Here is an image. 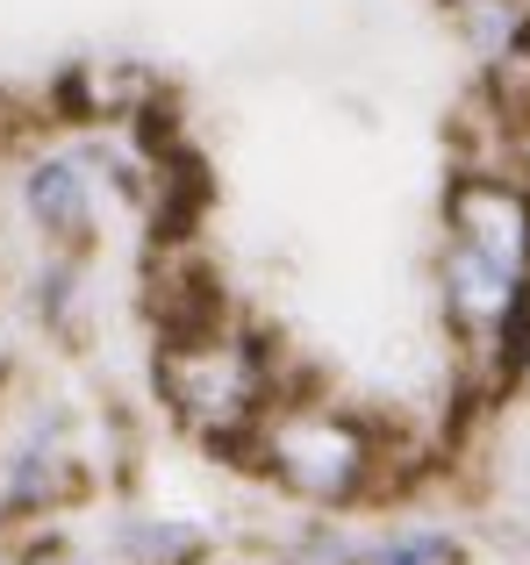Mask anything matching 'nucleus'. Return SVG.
<instances>
[{
	"label": "nucleus",
	"mask_w": 530,
	"mask_h": 565,
	"mask_svg": "<svg viewBox=\"0 0 530 565\" xmlns=\"http://www.w3.org/2000/svg\"><path fill=\"white\" fill-rule=\"evenodd\" d=\"M244 472L301 515H373L409 494V437L365 401L294 380L265 408L237 458Z\"/></svg>",
	"instance_id": "nucleus-1"
},
{
	"label": "nucleus",
	"mask_w": 530,
	"mask_h": 565,
	"mask_svg": "<svg viewBox=\"0 0 530 565\" xmlns=\"http://www.w3.org/2000/svg\"><path fill=\"white\" fill-rule=\"evenodd\" d=\"M94 494V458H86L80 415L65 401H29L0 437V530H43L65 509Z\"/></svg>",
	"instance_id": "nucleus-3"
},
{
	"label": "nucleus",
	"mask_w": 530,
	"mask_h": 565,
	"mask_svg": "<svg viewBox=\"0 0 530 565\" xmlns=\"http://www.w3.org/2000/svg\"><path fill=\"white\" fill-rule=\"evenodd\" d=\"M57 115L72 129H137L144 115L166 108V86H158L151 65L137 57H72L51 86Z\"/></svg>",
	"instance_id": "nucleus-5"
},
{
	"label": "nucleus",
	"mask_w": 530,
	"mask_h": 565,
	"mask_svg": "<svg viewBox=\"0 0 530 565\" xmlns=\"http://www.w3.org/2000/svg\"><path fill=\"white\" fill-rule=\"evenodd\" d=\"M100 565H209L215 537L194 515H158V509H115L100 530Z\"/></svg>",
	"instance_id": "nucleus-6"
},
{
	"label": "nucleus",
	"mask_w": 530,
	"mask_h": 565,
	"mask_svg": "<svg viewBox=\"0 0 530 565\" xmlns=\"http://www.w3.org/2000/svg\"><path fill=\"white\" fill-rule=\"evenodd\" d=\"M523 394H530V365H523Z\"/></svg>",
	"instance_id": "nucleus-9"
},
{
	"label": "nucleus",
	"mask_w": 530,
	"mask_h": 565,
	"mask_svg": "<svg viewBox=\"0 0 530 565\" xmlns=\"http://www.w3.org/2000/svg\"><path fill=\"white\" fill-rule=\"evenodd\" d=\"M294 386V365L258 322H244L237 308L194 322V330H166L151 351V394L166 408V423L180 429L194 451L230 458L237 466L252 429L265 423L279 394Z\"/></svg>",
	"instance_id": "nucleus-2"
},
{
	"label": "nucleus",
	"mask_w": 530,
	"mask_h": 565,
	"mask_svg": "<svg viewBox=\"0 0 530 565\" xmlns=\"http://www.w3.org/2000/svg\"><path fill=\"white\" fill-rule=\"evenodd\" d=\"M14 201H22L29 230L43 250H94L100 244V207H108V172H100L94 137H65L22 158L14 172Z\"/></svg>",
	"instance_id": "nucleus-4"
},
{
	"label": "nucleus",
	"mask_w": 530,
	"mask_h": 565,
	"mask_svg": "<svg viewBox=\"0 0 530 565\" xmlns=\"http://www.w3.org/2000/svg\"><path fill=\"white\" fill-rule=\"evenodd\" d=\"M359 565H474V537L445 515H394L359 530Z\"/></svg>",
	"instance_id": "nucleus-7"
},
{
	"label": "nucleus",
	"mask_w": 530,
	"mask_h": 565,
	"mask_svg": "<svg viewBox=\"0 0 530 565\" xmlns=\"http://www.w3.org/2000/svg\"><path fill=\"white\" fill-rule=\"evenodd\" d=\"M0 565H100L94 544H80L72 530L43 523V530H14L8 552H0Z\"/></svg>",
	"instance_id": "nucleus-8"
}]
</instances>
